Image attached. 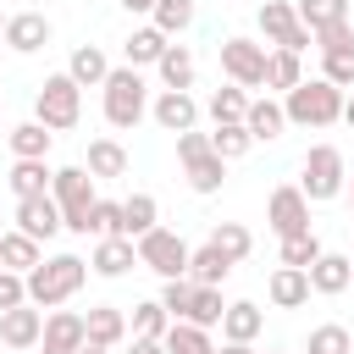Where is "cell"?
I'll return each mask as SVG.
<instances>
[{
  "label": "cell",
  "instance_id": "obj_31",
  "mask_svg": "<svg viewBox=\"0 0 354 354\" xmlns=\"http://www.w3.org/2000/svg\"><path fill=\"white\" fill-rule=\"evenodd\" d=\"M293 11H299V22L310 33H321L332 22H348V0H293Z\"/></svg>",
  "mask_w": 354,
  "mask_h": 354
},
{
  "label": "cell",
  "instance_id": "obj_48",
  "mask_svg": "<svg viewBox=\"0 0 354 354\" xmlns=\"http://www.w3.org/2000/svg\"><path fill=\"white\" fill-rule=\"evenodd\" d=\"M199 155H210V133H199V127H194V133H183V138H177V160L188 166V160H199Z\"/></svg>",
  "mask_w": 354,
  "mask_h": 354
},
{
  "label": "cell",
  "instance_id": "obj_18",
  "mask_svg": "<svg viewBox=\"0 0 354 354\" xmlns=\"http://www.w3.org/2000/svg\"><path fill=\"white\" fill-rule=\"evenodd\" d=\"M66 77H72L77 88H105V77H111L105 50H100V44H77V50H72V61H66Z\"/></svg>",
  "mask_w": 354,
  "mask_h": 354
},
{
  "label": "cell",
  "instance_id": "obj_8",
  "mask_svg": "<svg viewBox=\"0 0 354 354\" xmlns=\"http://www.w3.org/2000/svg\"><path fill=\"white\" fill-rule=\"evenodd\" d=\"M216 55H221V72L238 83V88H266V44H254V39H243V33H232V39H221L216 44Z\"/></svg>",
  "mask_w": 354,
  "mask_h": 354
},
{
  "label": "cell",
  "instance_id": "obj_20",
  "mask_svg": "<svg viewBox=\"0 0 354 354\" xmlns=\"http://www.w3.org/2000/svg\"><path fill=\"white\" fill-rule=\"evenodd\" d=\"M33 266H44V249H39V238H28V232H0V271H17V277H28Z\"/></svg>",
  "mask_w": 354,
  "mask_h": 354
},
{
  "label": "cell",
  "instance_id": "obj_22",
  "mask_svg": "<svg viewBox=\"0 0 354 354\" xmlns=\"http://www.w3.org/2000/svg\"><path fill=\"white\" fill-rule=\"evenodd\" d=\"M83 326H88V343H100V348H116V343L127 337V315H122L116 304H88Z\"/></svg>",
  "mask_w": 354,
  "mask_h": 354
},
{
  "label": "cell",
  "instance_id": "obj_50",
  "mask_svg": "<svg viewBox=\"0 0 354 354\" xmlns=\"http://www.w3.org/2000/svg\"><path fill=\"white\" fill-rule=\"evenodd\" d=\"M122 6H127L133 17H155V0H122Z\"/></svg>",
  "mask_w": 354,
  "mask_h": 354
},
{
  "label": "cell",
  "instance_id": "obj_3",
  "mask_svg": "<svg viewBox=\"0 0 354 354\" xmlns=\"http://www.w3.org/2000/svg\"><path fill=\"white\" fill-rule=\"evenodd\" d=\"M144 111H149V88H144L138 66H111V77H105V122L133 133L144 122Z\"/></svg>",
  "mask_w": 354,
  "mask_h": 354
},
{
  "label": "cell",
  "instance_id": "obj_40",
  "mask_svg": "<svg viewBox=\"0 0 354 354\" xmlns=\"http://www.w3.org/2000/svg\"><path fill=\"white\" fill-rule=\"evenodd\" d=\"M88 238H127V232H122V199H94V210H88Z\"/></svg>",
  "mask_w": 354,
  "mask_h": 354
},
{
  "label": "cell",
  "instance_id": "obj_35",
  "mask_svg": "<svg viewBox=\"0 0 354 354\" xmlns=\"http://www.w3.org/2000/svg\"><path fill=\"white\" fill-rule=\"evenodd\" d=\"M210 243L238 266V260H249V249H254V238H249V227H238V221H216L210 227Z\"/></svg>",
  "mask_w": 354,
  "mask_h": 354
},
{
  "label": "cell",
  "instance_id": "obj_55",
  "mask_svg": "<svg viewBox=\"0 0 354 354\" xmlns=\"http://www.w3.org/2000/svg\"><path fill=\"white\" fill-rule=\"evenodd\" d=\"M271 354H282V348H271Z\"/></svg>",
  "mask_w": 354,
  "mask_h": 354
},
{
  "label": "cell",
  "instance_id": "obj_14",
  "mask_svg": "<svg viewBox=\"0 0 354 354\" xmlns=\"http://www.w3.org/2000/svg\"><path fill=\"white\" fill-rule=\"evenodd\" d=\"M6 44H11L17 55L44 50V44H50V17H44V11H17V17H6Z\"/></svg>",
  "mask_w": 354,
  "mask_h": 354
},
{
  "label": "cell",
  "instance_id": "obj_29",
  "mask_svg": "<svg viewBox=\"0 0 354 354\" xmlns=\"http://www.w3.org/2000/svg\"><path fill=\"white\" fill-rule=\"evenodd\" d=\"M50 138H55V133H50L44 122H22V127H11V155H17V160H44V155H50Z\"/></svg>",
  "mask_w": 354,
  "mask_h": 354
},
{
  "label": "cell",
  "instance_id": "obj_15",
  "mask_svg": "<svg viewBox=\"0 0 354 354\" xmlns=\"http://www.w3.org/2000/svg\"><path fill=\"white\" fill-rule=\"evenodd\" d=\"M39 337H44V310L17 304V310L0 315V343H6V348H33Z\"/></svg>",
  "mask_w": 354,
  "mask_h": 354
},
{
  "label": "cell",
  "instance_id": "obj_36",
  "mask_svg": "<svg viewBox=\"0 0 354 354\" xmlns=\"http://www.w3.org/2000/svg\"><path fill=\"white\" fill-rule=\"evenodd\" d=\"M210 149H216L221 160H238V155H249V149H254V138H249V127H243V122H221V127L210 133Z\"/></svg>",
  "mask_w": 354,
  "mask_h": 354
},
{
  "label": "cell",
  "instance_id": "obj_5",
  "mask_svg": "<svg viewBox=\"0 0 354 354\" xmlns=\"http://www.w3.org/2000/svg\"><path fill=\"white\" fill-rule=\"evenodd\" d=\"M299 188H304V199H310V205H326V199H337V194L348 188V166H343V149H337V144H315V149L304 155Z\"/></svg>",
  "mask_w": 354,
  "mask_h": 354
},
{
  "label": "cell",
  "instance_id": "obj_37",
  "mask_svg": "<svg viewBox=\"0 0 354 354\" xmlns=\"http://www.w3.org/2000/svg\"><path fill=\"white\" fill-rule=\"evenodd\" d=\"M221 177H227V160L210 149V155H199V160H188V188L194 194H216L221 188Z\"/></svg>",
  "mask_w": 354,
  "mask_h": 354
},
{
  "label": "cell",
  "instance_id": "obj_52",
  "mask_svg": "<svg viewBox=\"0 0 354 354\" xmlns=\"http://www.w3.org/2000/svg\"><path fill=\"white\" fill-rule=\"evenodd\" d=\"M343 122H348V127H354V94H348V100H343Z\"/></svg>",
  "mask_w": 354,
  "mask_h": 354
},
{
  "label": "cell",
  "instance_id": "obj_6",
  "mask_svg": "<svg viewBox=\"0 0 354 354\" xmlns=\"http://www.w3.org/2000/svg\"><path fill=\"white\" fill-rule=\"evenodd\" d=\"M50 199L61 205V221H66V232H83L88 238V210H94V177H88V166H61L55 171V183H50Z\"/></svg>",
  "mask_w": 354,
  "mask_h": 354
},
{
  "label": "cell",
  "instance_id": "obj_19",
  "mask_svg": "<svg viewBox=\"0 0 354 354\" xmlns=\"http://www.w3.org/2000/svg\"><path fill=\"white\" fill-rule=\"evenodd\" d=\"M260 332H266V310L260 304H249V299L227 304V315H221V337L227 343H254Z\"/></svg>",
  "mask_w": 354,
  "mask_h": 354
},
{
  "label": "cell",
  "instance_id": "obj_28",
  "mask_svg": "<svg viewBox=\"0 0 354 354\" xmlns=\"http://www.w3.org/2000/svg\"><path fill=\"white\" fill-rule=\"evenodd\" d=\"M6 183H11V194H17V199H39V194H50V183H55V171H50L44 160H17Z\"/></svg>",
  "mask_w": 354,
  "mask_h": 354
},
{
  "label": "cell",
  "instance_id": "obj_11",
  "mask_svg": "<svg viewBox=\"0 0 354 354\" xmlns=\"http://www.w3.org/2000/svg\"><path fill=\"white\" fill-rule=\"evenodd\" d=\"M149 116H155V127L160 133H194L199 127V100L194 94H177V88H160V100L149 105Z\"/></svg>",
  "mask_w": 354,
  "mask_h": 354
},
{
  "label": "cell",
  "instance_id": "obj_21",
  "mask_svg": "<svg viewBox=\"0 0 354 354\" xmlns=\"http://www.w3.org/2000/svg\"><path fill=\"white\" fill-rule=\"evenodd\" d=\"M227 271H232V260H227L210 238H205V243L194 249V260H188V282H194V288H221Z\"/></svg>",
  "mask_w": 354,
  "mask_h": 354
},
{
  "label": "cell",
  "instance_id": "obj_13",
  "mask_svg": "<svg viewBox=\"0 0 354 354\" xmlns=\"http://www.w3.org/2000/svg\"><path fill=\"white\" fill-rule=\"evenodd\" d=\"M83 343H88V326H83L77 310H55V315L44 321V337H39L44 354H77Z\"/></svg>",
  "mask_w": 354,
  "mask_h": 354
},
{
  "label": "cell",
  "instance_id": "obj_10",
  "mask_svg": "<svg viewBox=\"0 0 354 354\" xmlns=\"http://www.w3.org/2000/svg\"><path fill=\"white\" fill-rule=\"evenodd\" d=\"M266 227H271L277 238L310 232V199H304V188H299V183H288V188H277V194L266 199Z\"/></svg>",
  "mask_w": 354,
  "mask_h": 354
},
{
  "label": "cell",
  "instance_id": "obj_54",
  "mask_svg": "<svg viewBox=\"0 0 354 354\" xmlns=\"http://www.w3.org/2000/svg\"><path fill=\"white\" fill-rule=\"evenodd\" d=\"M0 39H6V17H0Z\"/></svg>",
  "mask_w": 354,
  "mask_h": 354
},
{
  "label": "cell",
  "instance_id": "obj_30",
  "mask_svg": "<svg viewBox=\"0 0 354 354\" xmlns=\"http://www.w3.org/2000/svg\"><path fill=\"white\" fill-rule=\"evenodd\" d=\"M83 166H88V177H122V171H127V149H122L116 138H94Z\"/></svg>",
  "mask_w": 354,
  "mask_h": 354
},
{
  "label": "cell",
  "instance_id": "obj_49",
  "mask_svg": "<svg viewBox=\"0 0 354 354\" xmlns=\"http://www.w3.org/2000/svg\"><path fill=\"white\" fill-rule=\"evenodd\" d=\"M133 354H166L160 337H133Z\"/></svg>",
  "mask_w": 354,
  "mask_h": 354
},
{
  "label": "cell",
  "instance_id": "obj_32",
  "mask_svg": "<svg viewBox=\"0 0 354 354\" xmlns=\"http://www.w3.org/2000/svg\"><path fill=\"white\" fill-rule=\"evenodd\" d=\"M160 343H166V354H216L210 332H205V326H194V321H171V332H166Z\"/></svg>",
  "mask_w": 354,
  "mask_h": 354
},
{
  "label": "cell",
  "instance_id": "obj_39",
  "mask_svg": "<svg viewBox=\"0 0 354 354\" xmlns=\"http://www.w3.org/2000/svg\"><path fill=\"white\" fill-rule=\"evenodd\" d=\"M166 332H171V315H166L160 299L133 304V337H166Z\"/></svg>",
  "mask_w": 354,
  "mask_h": 354
},
{
  "label": "cell",
  "instance_id": "obj_9",
  "mask_svg": "<svg viewBox=\"0 0 354 354\" xmlns=\"http://www.w3.org/2000/svg\"><path fill=\"white\" fill-rule=\"evenodd\" d=\"M260 33H266V44H277V50H293V55L315 44V33L299 22L293 0H266V6H260Z\"/></svg>",
  "mask_w": 354,
  "mask_h": 354
},
{
  "label": "cell",
  "instance_id": "obj_7",
  "mask_svg": "<svg viewBox=\"0 0 354 354\" xmlns=\"http://www.w3.org/2000/svg\"><path fill=\"white\" fill-rule=\"evenodd\" d=\"M188 260H194V249H188L177 232H166V227H155V232H144V238H138V266H149L160 282L188 277Z\"/></svg>",
  "mask_w": 354,
  "mask_h": 354
},
{
  "label": "cell",
  "instance_id": "obj_16",
  "mask_svg": "<svg viewBox=\"0 0 354 354\" xmlns=\"http://www.w3.org/2000/svg\"><path fill=\"white\" fill-rule=\"evenodd\" d=\"M133 266H138V243L133 238H100L94 243V260H88L94 277H127Z\"/></svg>",
  "mask_w": 354,
  "mask_h": 354
},
{
  "label": "cell",
  "instance_id": "obj_17",
  "mask_svg": "<svg viewBox=\"0 0 354 354\" xmlns=\"http://www.w3.org/2000/svg\"><path fill=\"white\" fill-rule=\"evenodd\" d=\"M266 293H271V304L277 310H299V304H310V271H293V266H277L271 271V282H266Z\"/></svg>",
  "mask_w": 354,
  "mask_h": 354
},
{
  "label": "cell",
  "instance_id": "obj_47",
  "mask_svg": "<svg viewBox=\"0 0 354 354\" xmlns=\"http://www.w3.org/2000/svg\"><path fill=\"white\" fill-rule=\"evenodd\" d=\"M17 304H28V277L0 271V315H6V310H17Z\"/></svg>",
  "mask_w": 354,
  "mask_h": 354
},
{
  "label": "cell",
  "instance_id": "obj_12",
  "mask_svg": "<svg viewBox=\"0 0 354 354\" xmlns=\"http://www.w3.org/2000/svg\"><path fill=\"white\" fill-rule=\"evenodd\" d=\"M61 227H66V221H61V205H55L50 194H39V199H17V232H28V238L50 243Z\"/></svg>",
  "mask_w": 354,
  "mask_h": 354
},
{
  "label": "cell",
  "instance_id": "obj_23",
  "mask_svg": "<svg viewBox=\"0 0 354 354\" xmlns=\"http://www.w3.org/2000/svg\"><path fill=\"white\" fill-rule=\"evenodd\" d=\"M243 127H249V138H254V144H271V138H282V127H288V111H282L277 100H249V116H243Z\"/></svg>",
  "mask_w": 354,
  "mask_h": 354
},
{
  "label": "cell",
  "instance_id": "obj_44",
  "mask_svg": "<svg viewBox=\"0 0 354 354\" xmlns=\"http://www.w3.org/2000/svg\"><path fill=\"white\" fill-rule=\"evenodd\" d=\"M160 304H166L171 321H188V310H194V282H188V277L166 282V288H160Z\"/></svg>",
  "mask_w": 354,
  "mask_h": 354
},
{
  "label": "cell",
  "instance_id": "obj_51",
  "mask_svg": "<svg viewBox=\"0 0 354 354\" xmlns=\"http://www.w3.org/2000/svg\"><path fill=\"white\" fill-rule=\"evenodd\" d=\"M216 354H254V343H221Z\"/></svg>",
  "mask_w": 354,
  "mask_h": 354
},
{
  "label": "cell",
  "instance_id": "obj_24",
  "mask_svg": "<svg viewBox=\"0 0 354 354\" xmlns=\"http://www.w3.org/2000/svg\"><path fill=\"white\" fill-rule=\"evenodd\" d=\"M160 227V205H155V194H127L122 199V232L138 243L144 232H155Z\"/></svg>",
  "mask_w": 354,
  "mask_h": 354
},
{
  "label": "cell",
  "instance_id": "obj_4",
  "mask_svg": "<svg viewBox=\"0 0 354 354\" xmlns=\"http://www.w3.org/2000/svg\"><path fill=\"white\" fill-rule=\"evenodd\" d=\"M77 116H83V88H77L66 72L44 77V83H39V94H33V122H44L50 133H72V127H77Z\"/></svg>",
  "mask_w": 354,
  "mask_h": 354
},
{
  "label": "cell",
  "instance_id": "obj_34",
  "mask_svg": "<svg viewBox=\"0 0 354 354\" xmlns=\"http://www.w3.org/2000/svg\"><path fill=\"white\" fill-rule=\"evenodd\" d=\"M205 111H210L216 127H221V122H243V116H249V94H243L238 83H227V88H216V94L205 100Z\"/></svg>",
  "mask_w": 354,
  "mask_h": 354
},
{
  "label": "cell",
  "instance_id": "obj_1",
  "mask_svg": "<svg viewBox=\"0 0 354 354\" xmlns=\"http://www.w3.org/2000/svg\"><path fill=\"white\" fill-rule=\"evenodd\" d=\"M83 282H88V260H77V254H50L44 266L28 271V304H33V310H55V304H66Z\"/></svg>",
  "mask_w": 354,
  "mask_h": 354
},
{
  "label": "cell",
  "instance_id": "obj_25",
  "mask_svg": "<svg viewBox=\"0 0 354 354\" xmlns=\"http://www.w3.org/2000/svg\"><path fill=\"white\" fill-rule=\"evenodd\" d=\"M348 282H354V260H348V254H321V260L310 266V288H315V293H326V299H332V293H343Z\"/></svg>",
  "mask_w": 354,
  "mask_h": 354
},
{
  "label": "cell",
  "instance_id": "obj_53",
  "mask_svg": "<svg viewBox=\"0 0 354 354\" xmlns=\"http://www.w3.org/2000/svg\"><path fill=\"white\" fill-rule=\"evenodd\" d=\"M77 354H111V348H100V343H83V348H77Z\"/></svg>",
  "mask_w": 354,
  "mask_h": 354
},
{
  "label": "cell",
  "instance_id": "obj_43",
  "mask_svg": "<svg viewBox=\"0 0 354 354\" xmlns=\"http://www.w3.org/2000/svg\"><path fill=\"white\" fill-rule=\"evenodd\" d=\"M310 354H354V337H348V326H337V321L315 326V332H310Z\"/></svg>",
  "mask_w": 354,
  "mask_h": 354
},
{
  "label": "cell",
  "instance_id": "obj_33",
  "mask_svg": "<svg viewBox=\"0 0 354 354\" xmlns=\"http://www.w3.org/2000/svg\"><path fill=\"white\" fill-rule=\"evenodd\" d=\"M304 83V72H299V55L293 50H271V61H266V88H277V94H293Z\"/></svg>",
  "mask_w": 354,
  "mask_h": 354
},
{
  "label": "cell",
  "instance_id": "obj_46",
  "mask_svg": "<svg viewBox=\"0 0 354 354\" xmlns=\"http://www.w3.org/2000/svg\"><path fill=\"white\" fill-rule=\"evenodd\" d=\"M315 50H321V55L354 50V28H348V22H332V28H321V33H315Z\"/></svg>",
  "mask_w": 354,
  "mask_h": 354
},
{
  "label": "cell",
  "instance_id": "obj_2",
  "mask_svg": "<svg viewBox=\"0 0 354 354\" xmlns=\"http://www.w3.org/2000/svg\"><path fill=\"white\" fill-rule=\"evenodd\" d=\"M343 88H332L326 77H304L293 94H282V111H288V122L293 127H332V122H343Z\"/></svg>",
  "mask_w": 354,
  "mask_h": 354
},
{
  "label": "cell",
  "instance_id": "obj_45",
  "mask_svg": "<svg viewBox=\"0 0 354 354\" xmlns=\"http://www.w3.org/2000/svg\"><path fill=\"white\" fill-rule=\"evenodd\" d=\"M321 77L332 83V88H354V50H337V55H321Z\"/></svg>",
  "mask_w": 354,
  "mask_h": 354
},
{
  "label": "cell",
  "instance_id": "obj_26",
  "mask_svg": "<svg viewBox=\"0 0 354 354\" xmlns=\"http://www.w3.org/2000/svg\"><path fill=\"white\" fill-rule=\"evenodd\" d=\"M166 44H171V39H166V33L149 22V28H133V33H127L122 55H127V66H155V61L166 55Z\"/></svg>",
  "mask_w": 354,
  "mask_h": 354
},
{
  "label": "cell",
  "instance_id": "obj_42",
  "mask_svg": "<svg viewBox=\"0 0 354 354\" xmlns=\"http://www.w3.org/2000/svg\"><path fill=\"white\" fill-rule=\"evenodd\" d=\"M194 22V0H155V28L171 39V33H183Z\"/></svg>",
  "mask_w": 354,
  "mask_h": 354
},
{
  "label": "cell",
  "instance_id": "obj_56",
  "mask_svg": "<svg viewBox=\"0 0 354 354\" xmlns=\"http://www.w3.org/2000/svg\"><path fill=\"white\" fill-rule=\"evenodd\" d=\"M348 199H354V188H348Z\"/></svg>",
  "mask_w": 354,
  "mask_h": 354
},
{
  "label": "cell",
  "instance_id": "obj_41",
  "mask_svg": "<svg viewBox=\"0 0 354 354\" xmlns=\"http://www.w3.org/2000/svg\"><path fill=\"white\" fill-rule=\"evenodd\" d=\"M221 315H227V304H221V288H194V310H188V321L194 326H221Z\"/></svg>",
  "mask_w": 354,
  "mask_h": 354
},
{
  "label": "cell",
  "instance_id": "obj_27",
  "mask_svg": "<svg viewBox=\"0 0 354 354\" xmlns=\"http://www.w3.org/2000/svg\"><path fill=\"white\" fill-rule=\"evenodd\" d=\"M155 72H160L166 88L188 94V88H194V55H188V44H166V55L155 61Z\"/></svg>",
  "mask_w": 354,
  "mask_h": 354
},
{
  "label": "cell",
  "instance_id": "obj_38",
  "mask_svg": "<svg viewBox=\"0 0 354 354\" xmlns=\"http://www.w3.org/2000/svg\"><path fill=\"white\" fill-rule=\"evenodd\" d=\"M321 254H326V249H321L315 232H293V238H282V266H293V271H310Z\"/></svg>",
  "mask_w": 354,
  "mask_h": 354
}]
</instances>
